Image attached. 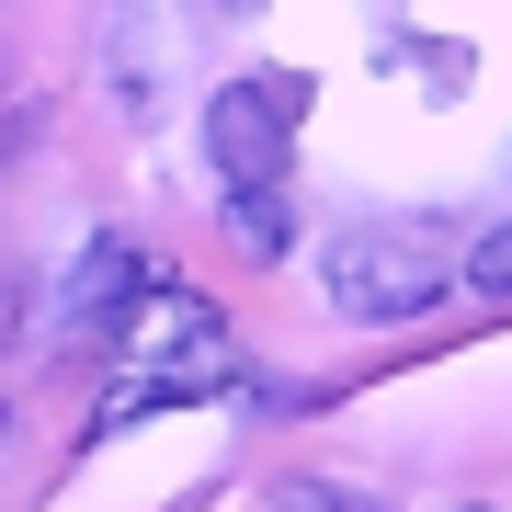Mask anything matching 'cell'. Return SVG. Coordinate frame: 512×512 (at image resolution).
I'll use <instances>...</instances> for the list:
<instances>
[{
	"label": "cell",
	"instance_id": "obj_3",
	"mask_svg": "<svg viewBox=\"0 0 512 512\" xmlns=\"http://www.w3.org/2000/svg\"><path fill=\"white\" fill-rule=\"evenodd\" d=\"M126 342L148 353V376H171L183 399H205V387H228V376H239V353H228L217 308H205V296H183V285H148V296H137V319H126Z\"/></svg>",
	"mask_w": 512,
	"mask_h": 512
},
{
	"label": "cell",
	"instance_id": "obj_1",
	"mask_svg": "<svg viewBox=\"0 0 512 512\" xmlns=\"http://www.w3.org/2000/svg\"><path fill=\"white\" fill-rule=\"evenodd\" d=\"M456 274H467V239L444 217H365V228L330 239V262H319L330 308H353V319H421Z\"/></svg>",
	"mask_w": 512,
	"mask_h": 512
},
{
	"label": "cell",
	"instance_id": "obj_5",
	"mask_svg": "<svg viewBox=\"0 0 512 512\" xmlns=\"http://www.w3.org/2000/svg\"><path fill=\"white\" fill-rule=\"evenodd\" d=\"M285 239H296L285 183H228V251L239 262H285Z\"/></svg>",
	"mask_w": 512,
	"mask_h": 512
},
{
	"label": "cell",
	"instance_id": "obj_6",
	"mask_svg": "<svg viewBox=\"0 0 512 512\" xmlns=\"http://www.w3.org/2000/svg\"><path fill=\"white\" fill-rule=\"evenodd\" d=\"M467 274L490 285V296H512V217H501L490 239H467Z\"/></svg>",
	"mask_w": 512,
	"mask_h": 512
},
{
	"label": "cell",
	"instance_id": "obj_4",
	"mask_svg": "<svg viewBox=\"0 0 512 512\" xmlns=\"http://www.w3.org/2000/svg\"><path fill=\"white\" fill-rule=\"evenodd\" d=\"M148 296V251L137 239H92V251L69 262V285H57V330H80V342H103V330H126Z\"/></svg>",
	"mask_w": 512,
	"mask_h": 512
},
{
	"label": "cell",
	"instance_id": "obj_2",
	"mask_svg": "<svg viewBox=\"0 0 512 512\" xmlns=\"http://www.w3.org/2000/svg\"><path fill=\"white\" fill-rule=\"evenodd\" d=\"M296 114H308V80H228L205 103V148H217L228 183H285V148H296Z\"/></svg>",
	"mask_w": 512,
	"mask_h": 512
}]
</instances>
